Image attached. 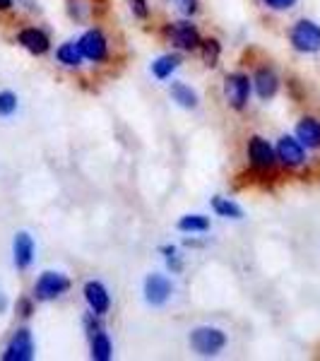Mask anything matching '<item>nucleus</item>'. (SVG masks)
Listing matches in <instances>:
<instances>
[{"mask_svg":"<svg viewBox=\"0 0 320 361\" xmlns=\"http://www.w3.org/2000/svg\"><path fill=\"white\" fill-rule=\"evenodd\" d=\"M263 3H265L270 10H279V13H282V10L294 8V5H296V0H263Z\"/></svg>","mask_w":320,"mask_h":361,"instance_id":"obj_26","label":"nucleus"},{"mask_svg":"<svg viewBox=\"0 0 320 361\" xmlns=\"http://www.w3.org/2000/svg\"><path fill=\"white\" fill-rule=\"evenodd\" d=\"M92 342V359L94 361H109L113 357V347H111V340H109V335L104 333H97L94 337H90Z\"/></svg>","mask_w":320,"mask_h":361,"instance_id":"obj_19","label":"nucleus"},{"mask_svg":"<svg viewBox=\"0 0 320 361\" xmlns=\"http://www.w3.org/2000/svg\"><path fill=\"white\" fill-rule=\"evenodd\" d=\"M161 253L166 255L168 270H171L173 275H178V272L183 270V263H181V258H178V253H176V246H161Z\"/></svg>","mask_w":320,"mask_h":361,"instance_id":"obj_23","label":"nucleus"},{"mask_svg":"<svg viewBox=\"0 0 320 361\" xmlns=\"http://www.w3.org/2000/svg\"><path fill=\"white\" fill-rule=\"evenodd\" d=\"M178 3V10L183 15H195L197 13V0H176Z\"/></svg>","mask_w":320,"mask_h":361,"instance_id":"obj_28","label":"nucleus"},{"mask_svg":"<svg viewBox=\"0 0 320 361\" xmlns=\"http://www.w3.org/2000/svg\"><path fill=\"white\" fill-rule=\"evenodd\" d=\"M251 87L253 82L248 80V75L243 73H234V75H226L224 80V97L226 104L236 111H243L248 106V99H251Z\"/></svg>","mask_w":320,"mask_h":361,"instance_id":"obj_3","label":"nucleus"},{"mask_svg":"<svg viewBox=\"0 0 320 361\" xmlns=\"http://www.w3.org/2000/svg\"><path fill=\"white\" fill-rule=\"evenodd\" d=\"M94 5H106V0H92Z\"/></svg>","mask_w":320,"mask_h":361,"instance_id":"obj_31","label":"nucleus"},{"mask_svg":"<svg viewBox=\"0 0 320 361\" xmlns=\"http://www.w3.org/2000/svg\"><path fill=\"white\" fill-rule=\"evenodd\" d=\"M173 292V284L164 275H149L144 279V301L152 306H161L168 301Z\"/></svg>","mask_w":320,"mask_h":361,"instance_id":"obj_10","label":"nucleus"},{"mask_svg":"<svg viewBox=\"0 0 320 361\" xmlns=\"http://www.w3.org/2000/svg\"><path fill=\"white\" fill-rule=\"evenodd\" d=\"M80 51H82V56L87 61L92 63H101L106 61L109 56V42L106 37H104L101 29H87V32L80 37Z\"/></svg>","mask_w":320,"mask_h":361,"instance_id":"obj_5","label":"nucleus"},{"mask_svg":"<svg viewBox=\"0 0 320 361\" xmlns=\"http://www.w3.org/2000/svg\"><path fill=\"white\" fill-rule=\"evenodd\" d=\"M13 253H15V265L20 267V270H25V267L32 265V260H34V241H32V236H29L27 231H20V234L15 236Z\"/></svg>","mask_w":320,"mask_h":361,"instance_id":"obj_15","label":"nucleus"},{"mask_svg":"<svg viewBox=\"0 0 320 361\" xmlns=\"http://www.w3.org/2000/svg\"><path fill=\"white\" fill-rule=\"evenodd\" d=\"M181 66V58L173 56V54H166V56H159L156 61L152 63V75L156 80H168L171 73Z\"/></svg>","mask_w":320,"mask_h":361,"instance_id":"obj_18","label":"nucleus"},{"mask_svg":"<svg viewBox=\"0 0 320 361\" xmlns=\"http://www.w3.org/2000/svg\"><path fill=\"white\" fill-rule=\"evenodd\" d=\"M212 209L219 214V217H226V219H241L243 217V209L238 207L234 200H229V197H222V195H217L212 200Z\"/></svg>","mask_w":320,"mask_h":361,"instance_id":"obj_21","label":"nucleus"},{"mask_svg":"<svg viewBox=\"0 0 320 361\" xmlns=\"http://www.w3.org/2000/svg\"><path fill=\"white\" fill-rule=\"evenodd\" d=\"M17 39H20V44L34 56H44V54H49V49H51V39L46 37V32H42V29H37V27L22 29Z\"/></svg>","mask_w":320,"mask_h":361,"instance_id":"obj_12","label":"nucleus"},{"mask_svg":"<svg viewBox=\"0 0 320 361\" xmlns=\"http://www.w3.org/2000/svg\"><path fill=\"white\" fill-rule=\"evenodd\" d=\"M248 159H251L253 169H258V171H270L277 161V152L265 137L253 135L248 140Z\"/></svg>","mask_w":320,"mask_h":361,"instance_id":"obj_7","label":"nucleus"},{"mask_svg":"<svg viewBox=\"0 0 320 361\" xmlns=\"http://www.w3.org/2000/svg\"><path fill=\"white\" fill-rule=\"evenodd\" d=\"M13 3L15 0H0V10H10L13 8Z\"/></svg>","mask_w":320,"mask_h":361,"instance_id":"obj_29","label":"nucleus"},{"mask_svg":"<svg viewBox=\"0 0 320 361\" xmlns=\"http://www.w3.org/2000/svg\"><path fill=\"white\" fill-rule=\"evenodd\" d=\"M166 34H168V39H171V44L181 51H197L202 44L200 32H197V27L190 25V22H173V25H168Z\"/></svg>","mask_w":320,"mask_h":361,"instance_id":"obj_6","label":"nucleus"},{"mask_svg":"<svg viewBox=\"0 0 320 361\" xmlns=\"http://www.w3.org/2000/svg\"><path fill=\"white\" fill-rule=\"evenodd\" d=\"M289 42L299 54H318L320 51V25L313 20H299L289 32Z\"/></svg>","mask_w":320,"mask_h":361,"instance_id":"obj_1","label":"nucleus"},{"mask_svg":"<svg viewBox=\"0 0 320 361\" xmlns=\"http://www.w3.org/2000/svg\"><path fill=\"white\" fill-rule=\"evenodd\" d=\"M253 87H255V92H258V97L263 99V102L272 99L277 94V90H279L277 73L272 68H258V73H255V78H253Z\"/></svg>","mask_w":320,"mask_h":361,"instance_id":"obj_13","label":"nucleus"},{"mask_svg":"<svg viewBox=\"0 0 320 361\" xmlns=\"http://www.w3.org/2000/svg\"><path fill=\"white\" fill-rule=\"evenodd\" d=\"M173 102L181 109H197V94L195 90H190L185 82H171V90H168Z\"/></svg>","mask_w":320,"mask_h":361,"instance_id":"obj_17","label":"nucleus"},{"mask_svg":"<svg viewBox=\"0 0 320 361\" xmlns=\"http://www.w3.org/2000/svg\"><path fill=\"white\" fill-rule=\"evenodd\" d=\"M17 313H20L22 318H29L34 313V304L32 299H20L17 301Z\"/></svg>","mask_w":320,"mask_h":361,"instance_id":"obj_27","label":"nucleus"},{"mask_svg":"<svg viewBox=\"0 0 320 361\" xmlns=\"http://www.w3.org/2000/svg\"><path fill=\"white\" fill-rule=\"evenodd\" d=\"M178 231H185V234H205L209 231V219L202 217V214H185V217L178 219Z\"/></svg>","mask_w":320,"mask_h":361,"instance_id":"obj_20","label":"nucleus"},{"mask_svg":"<svg viewBox=\"0 0 320 361\" xmlns=\"http://www.w3.org/2000/svg\"><path fill=\"white\" fill-rule=\"evenodd\" d=\"M56 58H58V63H63L66 68H78V66H82L85 56H82V51H80V44L66 42V44L58 46Z\"/></svg>","mask_w":320,"mask_h":361,"instance_id":"obj_16","label":"nucleus"},{"mask_svg":"<svg viewBox=\"0 0 320 361\" xmlns=\"http://www.w3.org/2000/svg\"><path fill=\"white\" fill-rule=\"evenodd\" d=\"M17 111V97L13 92H0V116H13Z\"/></svg>","mask_w":320,"mask_h":361,"instance_id":"obj_24","label":"nucleus"},{"mask_svg":"<svg viewBox=\"0 0 320 361\" xmlns=\"http://www.w3.org/2000/svg\"><path fill=\"white\" fill-rule=\"evenodd\" d=\"M85 299L90 304V311H94L97 316H104L111 308V296H109L106 287L101 282H94V279L85 284Z\"/></svg>","mask_w":320,"mask_h":361,"instance_id":"obj_11","label":"nucleus"},{"mask_svg":"<svg viewBox=\"0 0 320 361\" xmlns=\"http://www.w3.org/2000/svg\"><path fill=\"white\" fill-rule=\"evenodd\" d=\"M190 347L195 349L200 357H214L226 347V335L219 328H195L190 333Z\"/></svg>","mask_w":320,"mask_h":361,"instance_id":"obj_2","label":"nucleus"},{"mask_svg":"<svg viewBox=\"0 0 320 361\" xmlns=\"http://www.w3.org/2000/svg\"><path fill=\"white\" fill-rule=\"evenodd\" d=\"M70 289V279L63 275V272H44L42 277L37 279V284H34V299L39 301H51V299H58V296H63Z\"/></svg>","mask_w":320,"mask_h":361,"instance_id":"obj_4","label":"nucleus"},{"mask_svg":"<svg viewBox=\"0 0 320 361\" xmlns=\"http://www.w3.org/2000/svg\"><path fill=\"white\" fill-rule=\"evenodd\" d=\"M202 49V61H205L207 68H217L219 66V56H222V44L217 39H205L200 44Z\"/></svg>","mask_w":320,"mask_h":361,"instance_id":"obj_22","label":"nucleus"},{"mask_svg":"<svg viewBox=\"0 0 320 361\" xmlns=\"http://www.w3.org/2000/svg\"><path fill=\"white\" fill-rule=\"evenodd\" d=\"M34 357V337L27 328H20L13 335V340L8 342L3 352L5 361H29Z\"/></svg>","mask_w":320,"mask_h":361,"instance_id":"obj_8","label":"nucleus"},{"mask_svg":"<svg viewBox=\"0 0 320 361\" xmlns=\"http://www.w3.org/2000/svg\"><path fill=\"white\" fill-rule=\"evenodd\" d=\"M296 137L299 142L308 149H318L320 147V121L313 118V116H306V118L299 121L296 126Z\"/></svg>","mask_w":320,"mask_h":361,"instance_id":"obj_14","label":"nucleus"},{"mask_svg":"<svg viewBox=\"0 0 320 361\" xmlns=\"http://www.w3.org/2000/svg\"><path fill=\"white\" fill-rule=\"evenodd\" d=\"M277 159L282 161L284 166L294 169V166H301L306 161V149L304 145L299 142V137H292V135H282L277 140Z\"/></svg>","mask_w":320,"mask_h":361,"instance_id":"obj_9","label":"nucleus"},{"mask_svg":"<svg viewBox=\"0 0 320 361\" xmlns=\"http://www.w3.org/2000/svg\"><path fill=\"white\" fill-rule=\"evenodd\" d=\"M130 10H133V15L140 17V20H147V17H149L147 0H130Z\"/></svg>","mask_w":320,"mask_h":361,"instance_id":"obj_25","label":"nucleus"},{"mask_svg":"<svg viewBox=\"0 0 320 361\" xmlns=\"http://www.w3.org/2000/svg\"><path fill=\"white\" fill-rule=\"evenodd\" d=\"M5 308H8V299H5V294H0V313H5Z\"/></svg>","mask_w":320,"mask_h":361,"instance_id":"obj_30","label":"nucleus"}]
</instances>
